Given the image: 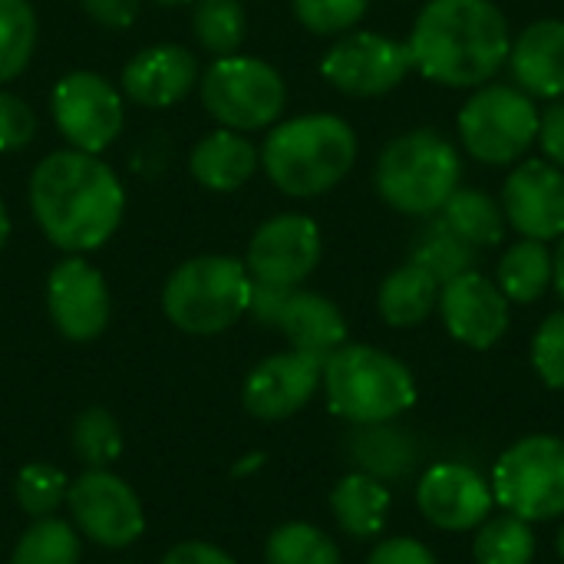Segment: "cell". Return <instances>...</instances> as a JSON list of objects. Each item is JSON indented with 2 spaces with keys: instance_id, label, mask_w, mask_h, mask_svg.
Instances as JSON below:
<instances>
[{
  "instance_id": "6da1fadb",
  "label": "cell",
  "mask_w": 564,
  "mask_h": 564,
  "mask_svg": "<svg viewBox=\"0 0 564 564\" xmlns=\"http://www.w3.org/2000/svg\"><path fill=\"white\" fill-rule=\"evenodd\" d=\"M30 212L50 245L66 254H86L116 235L126 192L99 155L59 149L40 159L30 175Z\"/></svg>"
},
{
  "instance_id": "7a4b0ae2",
  "label": "cell",
  "mask_w": 564,
  "mask_h": 564,
  "mask_svg": "<svg viewBox=\"0 0 564 564\" xmlns=\"http://www.w3.org/2000/svg\"><path fill=\"white\" fill-rule=\"evenodd\" d=\"M406 46L426 79L449 89H479L509 63L512 33L492 0H430Z\"/></svg>"
},
{
  "instance_id": "3957f363",
  "label": "cell",
  "mask_w": 564,
  "mask_h": 564,
  "mask_svg": "<svg viewBox=\"0 0 564 564\" xmlns=\"http://www.w3.org/2000/svg\"><path fill=\"white\" fill-rule=\"evenodd\" d=\"M261 165L291 198H317L344 182L357 162V132L330 112H311L274 126L261 145Z\"/></svg>"
},
{
  "instance_id": "277c9868",
  "label": "cell",
  "mask_w": 564,
  "mask_h": 564,
  "mask_svg": "<svg viewBox=\"0 0 564 564\" xmlns=\"http://www.w3.org/2000/svg\"><path fill=\"white\" fill-rule=\"evenodd\" d=\"M321 387L330 413L354 426L393 423L416 406V377L393 354L370 344H344L324 360Z\"/></svg>"
},
{
  "instance_id": "5b68a950",
  "label": "cell",
  "mask_w": 564,
  "mask_h": 564,
  "mask_svg": "<svg viewBox=\"0 0 564 564\" xmlns=\"http://www.w3.org/2000/svg\"><path fill=\"white\" fill-rule=\"evenodd\" d=\"M373 185L393 212L410 218H433L463 185L459 149L436 129L403 132L380 152Z\"/></svg>"
},
{
  "instance_id": "8992f818",
  "label": "cell",
  "mask_w": 564,
  "mask_h": 564,
  "mask_svg": "<svg viewBox=\"0 0 564 564\" xmlns=\"http://www.w3.org/2000/svg\"><path fill=\"white\" fill-rule=\"evenodd\" d=\"M251 274L245 261L228 254H202L178 264L162 291L165 317L192 334L212 337L235 327L251 304Z\"/></svg>"
},
{
  "instance_id": "52a82bcc",
  "label": "cell",
  "mask_w": 564,
  "mask_h": 564,
  "mask_svg": "<svg viewBox=\"0 0 564 564\" xmlns=\"http://www.w3.org/2000/svg\"><path fill=\"white\" fill-rule=\"evenodd\" d=\"M492 496L502 512L525 522H555L564 516V440L532 433L512 443L492 466Z\"/></svg>"
},
{
  "instance_id": "ba28073f",
  "label": "cell",
  "mask_w": 564,
  "mask_h": 564,
  "mask_svg": "<svg viewBox=\"0 0 564 564\" xmlns=\"http://www.w3.org/2000/svg\"><path fill=\"white\" fill-rule=\"evenodd\" d=\"M202 106L235 132H254L278 122L288 102L284 76L254 56H218L198 76Z\"/></svg>"
},
{
  "instance_id": "9c48e42d",
  "label": "cell",
  "mask_w": 564,
  "mask_h": 564,
  "mask_svg": "<svg viewBox=\"0 0 564 564\" xmlns=\"http://www.w3.org/2000/svg\"><path fill=\"white\" fill-rule=\"evenodd\" d=\"M463 149L482 165H512L539 139V106L506 83L479 86L459 112Z\"/></svg>"
},
{
  "instance_id": "30bf717a",
  "label": "cell",
  "mask_w": 564,
  "mask_h": 564,
  "mask_svg": "<svg viewBox=\"0 0 564 564\" xmlns=\"http://www.w3.org/2000/svg\"><path fill=\"white\" fill-rule=\"evenodd\" d=\"M248 314L258 324L281 330L291 340V350L311 354L317 360H327L337 347L347 344V321L340 307L314 291L274 288L254 281Z\"/></svg>"
},
{
  "instance_id": "8fae6325",
  "label": "cell",
  "mask_w": 564,
  "mask_h": 564,
  "mask_svg": "<svg viewBox=\"0 0 564 564\" xmlns=\"http://www.w3.org/2000/svg\"><path fill=\"white\" fill-rule=\"evenodd\" d=\"M50 112H53L59 135L69 142V149H79L89 155H99L106 145H112L126 126L122 93L93 69L66 73L53 86Z\"/></svg>"
},
{
  "instance_id": "7c38bea8",
  "label": "cell",
  "mask_w": 564,
  "mask_h": 564,
  "mask_svg": "<svg viewBox=\"0 0 564 564\" xmlns=\"http://www.w3.org/2000/svg\"><path fill=\"white\" fill-rule=\"evenodd\" d=\"M66 506L79 535L102 549H129L145 532L139 496L109 469H86L79 479H73Z\"/></svg>"
},
{
  "instance_id": "4fadbf2b",
  "label": "cell",
  "mask_w": 564,
  "mask_h": 564,
  "mask_svg": "<svg viewBox=\"0 0 564 564\" xmlns=\"http://www.w3.org/2000/svg\"><path fill=\"white\" fill-rule=\"evenodd\" d=\"M410 66H413V56L406 43H397L383 33L357 30V33L340 36L327 50L321 73L344 96L370 99V96H383L397 89L406 79Z\"/></svg>"
},
{
  "instance_id": "5bb4252c",
  "label": "cell",
  "mask_w": 564,
  "mask_h": 564,
  "mask_svg": "<svg viewBox=\"0 0 564 564\" xmlns=\"http://www.w3.org/2000/svg\"><path fill=\"white\" fill-rule=\"evenodd\" d=\"M321 264V228L314 218L284 212L258 225L248 241L245 268L251 281L274 288H301Z\"/></svg>"
},
{
  "instance_id": "9a60e30c",
  "label": "cell",
  "mask_w": 564,
  "mask_h": 564,
  "mask_svg": "<svg viewBox=\"0 0 564 564\" xmlns=\"http://www.w3.org/2000/svg\"><path fill=\"white\" fill-rule=\"evenodd\" d=\"M416 509L440 532H473L496 509L492 482L466 463H436L416 486Z\"/></svg>"
},
{
  "instance_id": "2e32d148",
  "label": "cell",
  "mask_w": 564,
  "mask_h": 564,
  "mask_svg": "<svg viewBox=\"0 0 564 564\" xmlns=\"http://www.w3.org/2000/svg\"><path fill=\"white\" fill-rule=\"evenodd\" d=\"M46 311L53 327L73 340L89 344L109 324V288L106 278L79 254L63 258L46 278Z\"/></svg>"
},
{
  "instance_id": "e0dca14e",
  "label": "cell",
  "mask_w": 564,
  "mask_h": 564,
  "mask_svg": "<svg viewBox=\"0 0 564 564\" xmlns=\"http://www.w3.org/2000/svg\"><path fill=\"white\" fill-rule=\"evenodd\" d=\"M440 317L453 340L489 350L496 347L512 321V301L479 271H466L440 288Z\"/></svg>"
},
{
  "instance_id": "ac0fdd59",
  "label": "cell",
  "mask_w": 564,
  "mask_h": 564,
  "mask_svg": "<svg viewBox=\"0 0 564 564\" xmlns=\"http://www.w3.org/2000/svg\"><path fill=\"white\" fill-rule=\"evenodd\" d=\"M321 373H324V360L311 354L301 350L274 354L248 373L241 387V406L264 423L288 420L311 403V397L321 387Z\"/></svg>"
},
{
  "instance_id": "d6986e66",
  "label": "cell",
  "mask_w": 564,
  "mask_h": 564,
  "mask_svg": "<svg viewBox=\"0 0 564 564\" xmlns=\"http://www.w3.org/2000/svg\"><path fill=\"white\" fill-rule=\"evenodd\" d=\"M506 221L535 241L564 235V172L545 159H525L512 169L502 188Z\"/></svg>"
},
{
  "instance_id": "ffe728a7",
  "label": "cell",
  "mask_w": 564,
  "mask_h": 564,
  "mask_svg": "<svg viewBox=\"0 0 564 564\" xmlns=\"http://www.w3.org/2000/svg\"><path fill=\"white\" fill-rule=\"evenodd\" d=\"M198 63L178 43H155L139 50L122 69V93L135 106L169 109L198 86Z\"/></svg>"
},
{
  "instance_id": "44dd1931",
  "label": "cell",
  "mask_w": 564,
  "mask_h": 564,
  "mask_svg": "<svg viewBox=\"0 0 564 564\" xmlns=\"http://www.w3.org/2000/svg\"><path fill=\"white\" fill-rule=\"evenodd\" d=\"M509 69L522 93L542 99L564 96V20L529 23L509 50Z\"/></svg>"
},
{
  "instance_id": "7402d4cb",
  "label": "cell",
  "mask_w": 564,
  "mask_h": 564,
  "mask_svg": "<svg viewBox=\"0 0 564 564\" xmlns=\"http://www.w3.org/2000/svg\"><path fill=\"white\" fill-rule=\"evenodd\" d=\"M261 165L258 149L235 129H215L202 135L188 155L195 182L208 192H238Z\"/></svg>"
},
{
  "instance_id": "603a6c76",
  "label": "cell",
  "mask_w": 564,
  "mask_h": 564,
  "mask_svg": "<svg viewBox=\"0 0 564 564\" xmlns=\"http://www.w3.org/2000/svg\"><path fill=\"white\" fill-rule=\"evenodd\" d=\"M330 512L350 539H377L387 529L390 489L357 469L330 489Z\"/></svg>"
},
{
  "instance_id": "cb8c5ba5",
  "label": "cell",
  "mask_w": 564,
  "mask_h": 564,
  "mask_svg": "<svg viewBox=\"0 0 564 564\" xmlns=\"http://www.w3.org/2000/svg\"><path fill=\"white\" fill-rule=\"evenodd\" d=\"M440 288L443 284L426 268L406 261L397 271H390L387 281L380 284V294H377L380 317L390 327H420L436 311Z\"/></svg>"
},
{
  "instance_id": "d4e9b609",
  "label": "cell",
  "mask_w": 564,
  "mask_h": 564,
  "mask_svg": "<svg viewBox=\"0 0 564 564\" xmlns=\"http://www.w3.org/2000/svg\"><path fill=\"white\" fill-rule=\"evenodd\" d=\"M350 456L360 466V473L387 482L403 479L416 466V446L406 430H397L393 423L377 426H357L350 433Z\"/></svg>"
},
{
  "instance_id": "484cf974",
  "label": "cell",
  "mask_w": 564,
  "mask_h": 564,
  "mask_svg": "<svg viewBox=\"0 0 564 564\" xmlns=\"http://www.w3.org/2000/svg\"><path fill=\"white\" fill-rule=\"evenodd\" d=\"M552 281H555V258L545 248V241L535 238L516 241L502 254L496 271V284L512 304H535Z\"/></svg>"
},
{
  "instance_id": "4316f807",
  "label": "cell",
  "mask_w": 564,
  "mask_h": 564,
  "mask_svg": "<svg viewBox=\"0 0 564 564\" xmlns=\"http://www.w3.org/2000/svg\"><path fill=\"white\" fill-rule=\"evenodd\" d=\"M476 258H479V248H473L466 238H459L443 218H430L416 231L413 248H410V261L426 268L440 284H446L466 271H476Z\"/></svg>"
},
{
  "instance_id": "83f0119b",
  "label": "cell",
  "mask_w": 564,
  "mask_h": 564,
  "mask_svg": "<svg viewBox=\"0 0 564 564\" xmlns=\"http://www.w3.org/2000/svg\"><path fill=\"white\" fill-rule=\"evenodd\" d=\"M440 218L473 248H496L506 238V225H509L506 212L496 205L492 195L479 188H463V185L440 208Z\"/></svg>"
},
{
  "instance_id": "f1b7e54d",
  "label": "cell",
  "mask_w": 564,
  "mask_h": 564,
  "mask_svg": "<svg viewBox=\"0 0 564 564\" xmlns=\"http://www.w3.org/2000/svg\"><path fill=\"white\" fill-rule=\"evenodd\" d=\"M539 552V539L532 522L519 516H489L473 542L476 564H532Z\"/></svg>"
},
{
  "instance_id": "f546056e",
  "label": "cell",
  "mask_w": 564,
  "mask_h": 564,
  "mask_svg": "<svg viewBox=\"0 0 564 564\" xmlns=\"http://www.w3.org/2000/svg\"><path fill=\"white\" fill-rule=\"evenodd\" d=\"M192 30H195V40L202 43V50L212 53L215 59L235 56L248 33L245 7L238 0H195Z\"/></svg>"
},
{
  "instance_id": "4dcf8cb0",
  "label": "cell",
  "mask_w": 564,
  "mask_h": 564,
  "mask_svg": "<svg viewBox=\"0 0 564 564\" xmlns=\"http://www.w3.org/2000/svg\"><path fill=\"white\" fill-rule=\"evenodd\" d=\"M268 564H340L337 542L311 522H284L264 542Z\"/></svg>"
},
{
  "instance_id": "1f68e13d",
  "label": "cell",
  "mask_w": 564,
  "mask_h": 564,
  "mask_svg": "<svg viewBox=\"0 0 564 564\" xmlns=\"http://www.w3.org/2000/svg\"><path fill=\"white\" fill-rule=\"evenodd\" d=\"M36 50V10L30 0H0V86L17 79Z\"/></svg>"
},
{
  "instance_id": "d6a6232c",
  "label": "cell",
  "mask_w": 564,
  "mask_h": 564,
  "mask_svg": "<svg viewBox=\"0 0 564 564\" xmlns=\"http://www.w3.org/2000/svg\"><path fill=\"white\" fill-rule=\"evenodd\" d=\"M10 564H79V535L63 519H33L20 535Z\"/></svg>"
},
{
  "instance_id": "836d02e7",
  "label": "cell",
  "mask_w": 564,
  "mask_h": 564,
  "mask_svg": "<svg viewBox=\"0 0 564 564\" xmlns=\"http://www.w3.org/2000/svg\"><path fill=\"white\" fill-rule=\"evenodd\" d=\"M73 449L89 469H109L122 456V430L112 413L89 406L73 423Z\"/></svg>"
},
{
  "instance_id": "e575fe53",
  "label": "cell",
  "mask_w": 564,
  "mask_h": 564,
  "mask_svg": "<svg viewBox=\"0 0 564 564\" xmlns=\"http://www.w3.org/2000/svg\"><path fill=\"white\" fill-rule=\"evenodd\" d=\"M66 492L69 479L46 463L23 466L13 479V499L30 519H50L66 502Z\"/></svg>"
},
{
  "instance_id": "d590c367",
  "label": "cell",
  "mask_w": 564,
  "mask_h": 564,
  "mask_svg": "<svg viewBox=\"0 0 564 564\" xmlns=\"http://www.w3.org/2000/svg\"><path fill=\"white\" fill-rule=\"evenodd\" d=\"M291 7L304 30L317 36H334V33H347L350 26H357L370 0H291Z\"/></svg>"
},
{
  "instance_id": "8d00e7d4",
  "label": "cell",
  "mask_w": 564,
  "mask_h": 564,
  "mask_svg": "<svg viewBox=\"0 0 564 564\" xmlns=\"http://www.w3.org/2000/svg\"><path fill=\"white\" fill-rule=\"evenodd\" d=\"M532 367L549 390H564V311L539 324L532 337Z\"/></svg>"
},
{
  "instance_id": "74e56055",
  "label": "cell",
  "mask_w": 564,
  "mask_h": 564,
  "mask_svg": "<svg viewBox=\"0 0 564 564\" xmlns=\"http://www.w3.org/2000/svg\"><path fill=\"white\" fill-rule=\"evenodd\" d=\"M33 135H36L33 109L20 96L0 89V152H20L23 145L33 142Z\"/></svg>"
},
{
  "instance_id": "f35d334b",
  "label": "cell",
  "mask_w": 564,
  "mask_h": 564,
  "mask_svg": "<svg viewBox=\"0 0 564 564\" xmlns=\"http://www.w3.org/2000/svg\"><path fill=\"white\" fill-rule=\"evenodd\" d=\"M367 564H440V562H436V555H433V549H430V545H423L420 539H406V535H400V539H387V542H380V545L370 552Z\"/></svg>"
},
{
  "instance_id": "ab89813d",
  "label": "cell",
  "mask_w": 564,
  "mask_h": 564,
  "mask_svg": "<svg viewBox=\"0 0 564 564\" xmlns=\"http://www.w3.org/2000/svg\"><path fill=\"white\" fill-rule=\"evenodd\" d=\"M545 162L558 165L564 172V102L555 99L552 106H545V112H539V139Z\"/></svg>"
},
{
  "instance_id": "60d3db41",
  "label": "cell",
  "mask_w": 564,
  "mask_h": 564,
  "mask_svg": "<svg viewBox=\"0 0 564 564\" xmlns=\"http://www.w3.org/2000/svg\"><path fill=\"white\" fill-rule=\"evenodd\" d=\"M142 0H83V10L106 30H126L139 17Z\"/></svg>"
},
{
  "instance_id": "b9f144b4",
  "label": "cell",
  "mask_w": 564,
  "mask_h": 564,
  "mask_svg": "<svg viewBox=\"0 0 564 564\" xmlns=\"http://www.w3.org/2000/svg\"><path fill=\"white\" fill-rule=\"evenodd\" d=\"M162 564H238L225 549L212 542H178L165 552Z\"/></svg>"
},
{
  "instance_id": "7bdbcfd3",
  "label": "cell",
  "mask_w": 564,
  "mask_h": 564,
  "mask_svg": "<svg viewBox=\"0 0 564 564\" xmlns=\"http://www.w3.org/2000/svg\"><path fill=\"white\" fill-rule=\"evenodd\" d=\"M552 258H555V281H552V284H555L558 297L564 301V235L558 238V248H555V254H552Z\"/></svg>"
},
{
  "instance_id": "ee69618b",
  "label": "cell",
  "mask_w": 564,
  "mask_h": 564,
  "mask_svg": "<svg viewBox=\"0 0 564 564\" xmlns=\"http://www.w3.org/2000/svg\"><path fill=\"white\" fill-rule=\"evenodd\" d=\"M7 238H10V215H7V205L0 202V251L7 248Z\"/></svg>"
},
{
  "instance_id": "f6af8a7d",
  "label": "cell",
  "mask_w": 564,
  "mask_h": 564,
  "mask_svg": "<svg viewBox=\"0 0 564 564\" xmlns=\"http://www.w3.org/2000/svg\"><path fill=\"white\" fill-rule=\"evenodd\" d=\"M555 552H558V558L564 562V525L558 529V539H555Z\"/></svg>"
},
{
  "instance_id": "bcb514c9",
  "label": "cell",
  "mask_w": 564,
  "mask_h": 564,
  "mask_svg": "<svg viewBox=\"0 0 564 564\" xmlns=\"http://www.w3.org/2000/svg\"><path fill=\"white\" fill-rule=\"evenodd\" d=\"M159 7H185V3H195V0H155Z\"/></svg>"
}]
</instances>
